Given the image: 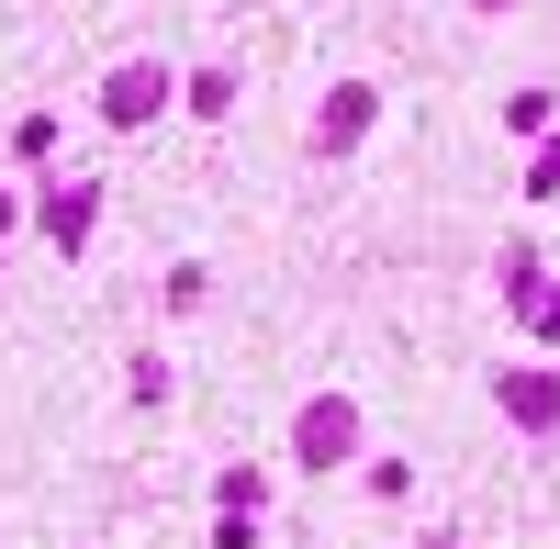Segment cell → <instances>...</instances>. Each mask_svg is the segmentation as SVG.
I'll list each match as a JSON object with an SVG mask.
<instances>
[{
	"instance_id": "cell-7",
	"label": "cell",
	"mask_w": 560,
	"mask_h": 549,
	"mask_svg": "<svg viewBox=\"0 0 560 549\" xmlns=\"http://www.w3.org/2000/svg\"><path fill=\"white\" fill-rule=\"evenodd\" d=\"M516 314H527L538 337H560V281H527V292H516Z\"/></svg>"
},
{
	"instance_id": "cell-2",
	"label": "cell",
	"mask_w": 560,
	"mask_h": 549,
	"mask_svg": "<svg viewBox=\"0 0 560 549\" xmlns=\"http://www.w3.org/2000/svg\"><path fill=\"white\" fill-rule=\"evenodd\" d=\"M370 113H382V90H370V79H337V90H325V113H314V147H325V157H337V147H359V135H370Z\"/></svg>"
},
{
	"instance_id": "cell-10",
	"label": "cell",
	"mask_w": 560,
	"mask_h": 549,
	"mask_svg": "<svg viewBox=\"0 0 560 549\" xmlns=\"http://www.w3.org/2000/svg\"><path fill=\"white\" fill-rule=\"evenodd\" d=\"M493 12H504V0H493Z\"/></svg>"
},
{
	"instance_id": "cell-4",
	"label": "cell",
	"mask_w": 560,
	"mask_h": 549,
	"mask_svg": "<svg viewBox=\"0 0 560 549\" xmlns=\"http://www.w3.org/2000/svg\"><path fill=\"white\" fill-rule=\"evenodd\" d=\"M348 448H359V416H348V404H314V416H303V460L325 471V460H348Z\"/></svg>"
},
{
	"instance_id": "cell-6",
	"label": "cell",
	"mask_w": 560,
	"mask_h": 549,
	"mask_svg": "<svg viewBox=\"0 0 560 549\" xmlns=\"http://www.w3.org/2000/svg\"><path fill=\"white\" fill-rule=\"evenodd\" d=\"M504 124H516V135H549V124H560V102H549V90H516V102H504Z\"/></svg>"
},
{
	"instance_id": "cell-9",
	"label": "cell",
	"mask_w": 560,
	"mask_h": 549,
	"mask_svg": "<svg viewBox=\"0 0 560 549\" xmlns=\"http://www.w3.org/2000/svg\"><path fill=\"white\" fill-rule=\"evenodd\" d=\"M527 191H538V202L560 191V147H538V168H527Z\"/></svg>"
},
{
	"instance_id": "cell-8",
	"label": "cell",
	"mask_w": 560,
	"mask_h": 549,
	"mask_svg": "<svg viewBox=\"0 0 560 549\" xmlns=\"http://www.w3.org/2000/svg\"><path fill=\"white\" fill-rule=\"evenodd\" d=\"M236 102V68H191V113H224Z\"/></svg>"
},
{
	"instance_id": "cell-1",
	"label": "cell",
	"mask_w": 560,
	"mask_h": 549,
	"mask_svg": "<svg viewBox=\"0 0 560 549\" xmlns=\"http://www.w3.org/2000/svg\"><path fill=\"white\" fill-rule=\"evenodd\" d=\"M158 102H168V68H147V57L102 79V124H113V135H135V124H158Z\"/></svg>"
},
{
	"instance_id": "cell-3",
	"label": "cell",
	"mask_w": 560,
	"mask_h": 549,
	"mask_svg": "<svg viewBox=\"0 0 560 549\" xmlns=\"http://www.w3.org/2000/svg\"><path fill=\"white\" fill-rule=\"evenodd\" d=\"M493 393H504V416H516V427H538V437L560 427V382H549V371H504Z\"/></svg>"
},
{
	"instance_id": "cell-5",
	"label": "cell",
	"mask_w": 560,
	"mask_h": 549,
	"mask_svg": "<svg viewBox=\"0 0 560 549\" xmlns=\"http://www.w3.org/2000/svg\"><path fill=\"white\" fill-rule=\"evenodd\" d=\"M90 202H102V191L57 179V191H45V236H57V247H90Z\"/></svg>"
}]
</instances>
